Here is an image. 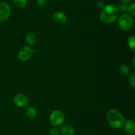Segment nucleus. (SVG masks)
<instances>
[{"label": "nucleus", "instance_id": "f257e3e1", "mask_svg": "<svg viewBox=\"0 0 135 135\" xmlns=\"http://www.w3.org/2000/svg\"><path fill=\"white\" fill-rule=\"evenodd\" d=\"M119 17V11L113 5H107L102 9L100 20L105 24H111L115 22Z\"/></svg>", "mask_w": 135, "mask_h": 135}, {"label": "nucleus", "instance_id": "f03ea898", "mask_svg": "<svg viewBox=\"0 0 135 135\" xmlns=\"http://www.w3.org/2000/svg\"><path fill=\"white\" fill-rule=\"evenodd\" d=\"M108 123L112 128H121L125 123V118L121 112L116 109H110L108 111L106 115Z\"/></svg>", "mask_w": 135, "mask_h": 135}, {"label": "nucleus", "instance_id": "7ed1b4c3", "mask_svg": "<svg viewBox=\"0 0 135 135\" xmlns=\"http://www.w3.org/2000/svg\"><path fill=\"white\" fill-rule=\"evenodd\" d=\"M118 25L120 29L124 31H127V30H130L133 25V17L130 15H122L119 18Z\"/></svg>", "mask_w": 135, "mask_h": 135}, {"label": "nucleus", "instance_id": "20e7f679", "mask_svg": "<svg viewBox=\"0 0 135 135\" xmlns=\"http://www.w3.org/2000/svg\"><path fill=\"white\" fill-rule=\"evenodd\" d=\"M65 116L63 112L58 110H55L50 115V121L54 127H59L63 123Z\"/></svg>", "mask_w": 135, "mask_h": 135}, {"label": "nucleus", "instance_id": "39448f33", "mask_svg": "<svg viewBox=\"0 0 135 135\" xmlns=\"http://www.w3.org/2000/svg\"><path fill=\"white\" fill-rule=\"evenodd\" d=\"M34 50L29 46H23L20 49L18 53V57L22 62L28 61L32 55Z\"/></svg>", "mask_w": 135, "mask_h": 135}, {"label": "nucleus", "instance_id": "423d86ee", "mask_svg": "<svg viewBox=\"0 0 135 135\" xmlns=\"http://www.w3.org/2000/svg\"><path fill=\"white\" fill-rule=\"evenodd\" d=\"M11 15V7L7 3H0V22L8 19Z\"/></svg>", "mask_w": 135, "mask_h": 135}, {"label": "nucleus", "instance_id": "0eeeda50", "mask_svg": "<svg viewBox=\"0 0 135 135\" xmlns=\"http://www.w3.org/2000/svg\"><path fill=\"white\" fill-rule=\"evenodd\" d=\"M13 102L17 107L23 108L28 106L29 103V100L27 97L24 94H17L14 97Z\"/></svg>", "mask_w": 135, "mask_h": 135}, {"label": "nucleus", "instance_id": "6e6552de", "mask_svg": "<svg viewBox=\"0 0 135 135\" xmlns=\"http://www.w3.org/2000/svg\"><path fill=\"white\" fill-rule=\"evenodd\" d=\"M124 130L127 134L133 135L135 132V124L133 120H127L125 121L123 126Z\"/></svg>", "mask_w": 135, "mask_h": 135}, {"label": "nucleus", "instance_id": "1a4fd4ad", "mask_svg": "<svg viewBox=\"0 0 135 135\" xmlns=\"http://www.w3.org/2000/svg\"><path fill=\"white\" fill-rule=\"evenodd\" d=\"M53 19L55 22L59 24L64 23L67 21V15L62 11H56L53 15Z\"/></svg>", "mask_w": 135, "mask_h": 135}, {"label": "nucleus", "instance_id": "9d476101", "mask_svg": "<svg viewBox=\"0 0 135 135\" xmlns=\"http://www.w3.org/2000/svg\"><path fill=\"white\" fill-rule=\"evenodd\" d=\"M75 132V128L70 124H65L61 128V133L62 135H74Z\"/></svg>", "mask_w": 135, "mask_h": 135}, {"label": "nucleus", "instance_id": "9b49d317", "mask_svg": "<svg viewBox=\"0 0 135 135\" xmlns=\"http://www.w3.org/2000/svg\"><path fill=\"white\" fill-rule=\"evenodd\" d=\"M25 40H26V42H27L28 44L30 45V46H33L36 42L37 38L36 36V34L34 33H28L26 34Z\"/></svg>", "mask_w": 135, "mask_h": 135}, {"label": "nucleus", "instance_id": "f8f14e48", "mask_svg": "<svg viewBox=\"0 0 135 135\" xmlns=\"http://www.w3.org/2000/svg\"><path fill=\"white\" fill-rule=\"evenodd\" d=\"M25 113H26V115L28 117L30 118V119H33V118H34L36 116L37 111L36 109L34 107H28L26 109Z\"/></svg>", "mask_w": 135, "mask_h": 135}, {"label": "nucleus", "instance_id": "ddd939ff", "mask_svg": "<svg viewBox=\"0 0 135 135\" xmlns=\"http://www.w3.org/2000/svg\"><path fill=\"white\" fill-rule=\"evenodd\" d=\"M127 43L129 45V47L133 51L135 50V37L134 35L131 36L129 37L127 40Z\"/></svg>", "mask_w": 135, "mask_h": 135}, {"label": "nucleus", "instance_id": "4468645a", "mask_svg": "<svg viewBox=\"0 0 135 135\" xmlns=\"http://www.w3.org/2000/svg\"><path fill=\"white\" fill-rule=\"evenodd\" d=\"M14 4L17 8H24L27 4V0H14Z\"/></svg>", "mask_w": 135, "mask_h": 135}, {"label": "nucleus", "instance_id": "2eb2a0df", "mask_svg": "<svg viewBox=\"0 0 135 135\" xmlns=\"http://www.w3.org/2000/svg\"><path fill=\"white\" fill-rule=\"evenodd\" d=\"M119 72L121 73L122 75H127V74H129L130 69H129V66H127V65L123 64L119 66Z\"/></svg>", "mask_w": 135, "mask_h": 135}, {"label": "nucleus", "instance_id": "dca6fc26", "mask_svg": "<svg viewBox=\"0 0 135 135\" xmlns=\"http://www.w3.org/2000/svg\"><path fill=\"white\" fill-rule=\"evenodd\" d=\"M128 6H129V5H128L127 4L123 3H120L117 7V9H119V11L126 12V11H127Z\"/></svg>", "mask_w": 135, "mask_h": 135}, {"label": "nucleus", "instance_id": "f3484780", "mask_svg": "<svg viewBox=\"0 0 135 135\" xmlns=\"http://www.w3.org/2000/svg\"><path fill=\"white\" fill-rule=\"evenodd\" d=\"M129 84L131 86V87L133 88H134L135 87V73H132L130 75L129 78Z\"/></svg>", "mask_w": 135, "mask_h": 135}, {"label": "nucleus", "instance_id": "a211bd4d", "mask_svg": "<svg viewBox=\"0 0 135 135\" xmlns=\"http://www.w3.org/2000/svg\"><path fill=\"white\" fill-rule=\"evenodd\" d=\"M127 11L130 13L131 15L134 16L135 15V3H132L129 6H128Z\"/></svg>", "mask_w": 135, "mask_h": 135}, {"label": "nucleus", "instance_id": "6ab92c4d", "mask_svg": "<svg viewBox=\"0 0 135 135\" xmlns=\"http://www.w3.org/2000/svg\"><path fill=\"white\" fill-rule=\"evenodd\" d=\"M59 131L58 130L57 128H53L50 129L49 131L48 135H59Z\"/></svg>", "mask_w": 135, "mask_h": 135}, {"label": "nucleus", "instance_id": "aec40b11", "mask_svg": "<svg viewBox=\"0 0 135 135\" xmlns=\"http://www.w3.org/2000/svg\"><path fill=\"white\" fill-rule=\"evenodd\" d=\"M36 3L39 7H44L47 3V0H36Z\"/></svg>", "mask_w": 135, "mask_h": 135}, {"label": "nucleus", "instance_id": "412c9836", "mask_svg": "<svg viewBox=\"0 0 135 135\" xmlns=\"http://www.w3.org/2000/svg\"><path fill=\"white\" fill-rule=\"evenodd\" d=\"M97 6H98V7L99 8V9H102L103 8L105 7V5H104V3L102 2V1H98V3H97Z\"/></svg>", "mask_w": 135, "mask_h": 135}, {"label": "nucleus", "instance_id": "4be33fe9", "mask_svg": "<svg viewBox=\"0 0 135 135\" xmlns=\"http://www.w3.org/2000/svg\"><path fill=\"white\" fill-rule=\"evenodd\" d=\"M121 1V3H123L125 4H128V3H130L133 0H119Z\"/></svg>", "mask_w": 135, "mask_h": 135}, {"label": "nucleus", "instance_id": "5701e85b", "mask_svg": "<svg viewBox=\"0 0 135 135\" xmlns=\"http://www.w3.org/2000/svg\"><path fill=\"white\" fill-rule=\"evenodd\" d=\"M132 64H133V66L134 67L135 66V57L133 58V62H132Z\"/></svg>", "mask_w": 135, "mask_h": 135}, {"label": "nucleus", "instance_id": "b1692460", "mask_svg": "<svg viewBox=\"0 0 135 135\" xmlns=\"http://www.w3.org/2000/svg\"><path fill=\"white\" fill-rule=\"evenodd\" d=\"M106 1H109V0H106Z\"/></svg>", "mask_w": 135, "mask_h": 135}, {"label": "nucleus", "instance_id": "393cba45", "mask_svg": "<svg viewBox=\"0 0 135 135\" xmlns=\"http://www.w3.org/2000/svg\"><path fill=\"white\" fill-rule=\"evenodd\" d=\"M89 1H90V0H89Z\"/></svg>", "mask_w": 135, "mask_h": 135}]
</instances>
